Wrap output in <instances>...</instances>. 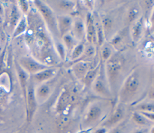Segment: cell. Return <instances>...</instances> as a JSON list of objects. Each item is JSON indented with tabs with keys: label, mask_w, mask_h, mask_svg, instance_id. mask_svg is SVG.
Masks as SVG:
<instances>
[{
	"label": "cell",
	"mask_w": 154,
	"mask_h": 133,
	"mask_svg": "<svg viewBox=\"0 0 154 133\" xmlns=\"http://www.w3.org/2000/svg\"><path fill=\"white\" fill-rule=\"evenodd\" d=\"M138 86V81L137 78L134 77L132 76L131 77L127 83H126V88L130 91H134L137 89V88Z\"/></svg>",
	"instance_id": "cell-1"
},
{
	"label": "cell",
	"mask_w": 154,
	"mask_h": 133,
	"mask_svg": "<svg viewBox=\"0 0 154 133\" xmlns=\"http://www.w3.org/2000/svg\"><path fill=\"white\" fill-rule=\"evenodd\" d=\"M69 99V94L67 92L63 93L60 98L58 108L60 110L63 108L67 104Z\"/></svg>",
	"instance_id": "cell-2"
},
{
	"label": "cell",
	"mask_w": 154,
	"mask_h": 133,
	"mask_svg": "<svg viewBox=\"0 0 154 133\" xmlns=\"http://www.w3.org/2000/svg\"><path fill=\"white\" fill-rule=\"evenodd\" d=\"M23 64L30 71H37L38 69L41 68V66L35 63V62H33L31 60H25L23 62Z\"/></svg>",
	"instance_id": "cell-3"
},
{
	"label": "cell",
	"mask_w": 154,
	"mask_h": 133,
	"mask_svg": "<svg viewBox=\"0 0 154 133\" xmlns=\"http://www.w3.org/2000/svg\"><path fill=\"white\" fill-rule=\"evenodd\" d=\"M28 103H29L30 109H33L35 105V101H34L33 90L32 87H29L28 90Z\"/></svg>",
	"instance_id": "cell-4"
},
{
	"label": "cell",
	"mask_w": 154,
	"mask_h": 133,
	"mask_svg": "<svg viewBox=\"0 0 154 133\" xmlns=\"http://www.w3.org/2000/svg\"><path fill=\"white\" fill-rule=\"evenodd\" d=\"M52 75V71L51 70H47V71H45L43 72H40L38 74H37L35 75V77L38 79V80H45L46 79L48 78H49L51 75Z\"/></svg>",
	"instance_id": "cell-5"
},
{
	"label": "cell",
	"mask_w": 154,
	"mask_h": 133,
	"mask_svg": "<svg viewBox=\"0 0 154 133\" xmlns=\"http://www.w3.org/2000/svg\"><path fill=\"white\" fill-rule=\"evenodd\" d=\"M26 27V24H25V20H22L20 22V23L19 24L18 26L17 27L14 34V37L19 35V34L22 33V32H23V31L25 30Z\"/></svg>",
	"instance_id": "cell-6"
},
{
	"label": "cell",
	"mask_w": 154,
	"mask_h": 133,
	"mask_svg": "<svg viewBox=\"0 0 154 133\" xmlns=\"http://www.w3.org/2000/svg\"><path fill=\"white\" fill-rule=\"evenodd\" d=\"M100 114V110L97 107L92 108L89 112V117L90 119H94L97 118Z\"/></svg>",
	"instance_id": "cell-7"
},
{
	"label": "cell",
	"mask_w": 154,
	"mask_h": 133,
	"mask_svg": "<svg viewBox=\"0 0 154 133\" xmlns=\"http://www.w3.org/2000/svg\"><path fill=\"white\" fill-rule=\"evenodd\" d=\"M40 10L42 11V13L46 17V19H47L48 20H50L51 19V13H50L49 10L46 7H45V6H43V5H41L40 7Z\"/></svg>",
	"instance_id": "cell-8"
},
{
	"label": "cell",
	"mask_w": 154,
	"mask_h": 133,
	"mask_svg": "<svg viewBox=\"0 0 154 133\" xmlns=\"http://www.w3.org/2000/svg\"><path fill=\"white\" fill-rule=\"evenodd\" d=\"M122 116V111L120 110H117L116 111V113L114 114V116H112V119H111V122L112 123H115L116 122H117L118 120H119L121 117Z\"/></svg>",
	"instance_id": "cell-9"
},
{
	"label": "cell",
	"mask_w": 154,
	"mask_h": 133,
	"mask_svg": "<svg viewBox=\"0 0 154 133\" xmlns=\"http://www.w3.org/2000/svg\"><path fill=\"white\" fill-rule=\"evenodd\" d=\"M18 19V13L15 8V7L13 8L12 11V16H11V23L13 25H15L17 20Z\"/></svg>",
	"instance_id": "cell-10"
},
{
	"label": "cell",
	"mask_w": 154,
	"mask_h": 133,
	"mask_svg": "<svg viewBox=\"0 0 154 133\" xmlns=\"http://www.w3.org/2000/svg\"><path fill=\"white\" fill-rule=\"evenodd\" d=\"M82 50V45H79L74 50V52L73 53V58H76V57L80 55V53H81Z\"/></svg>",
	"instance_id": "cell-11"
},
{
	"label": "cell",
	"mask_w": 154,
	"mask_h": 133,
	"mask_svg": "<svg viewBox=\"0 0 154 133\" xmlns=\"http://www.w3.org/2000/svg\"><path fill=\"white\" fill-rule=\"evenodd\" d=\"M134 119L138 123H141V124L145 123L144 119L143 117H141V116H140V115H138L137 114H134Z\"/></svg>",
	"instance_id": "cell-12"
},
{
	"label": "cell",
	"mask_w": 154,
	"mask_h": 133,
	"mask_svg": "<svg viewBox=\"0 0 154 133\" xmlns=\"http://www.w3.org/2000/svg\"><path fill=\"white\" fill-rule=\"evenodd\" d=\"M95 73H96V71H90L87 76H86V81L89 82V81H91L93 78H94V75H95Z\"/></svg>",
	"instance_id": "cell-13"
},
{
	"label": "cell",
	"mask_w": 154,
	"mask_h": 133,
	"mask_svg": "<svg viewBox=\"0 0 154 133\" xmlns=\"http://www.w3.org/2000/svg\"><path fill=\"white\" fill-rule=\"evenodd\" d=\"M94 31L93 26L92 25H90L88 28V39L90 41L91 40V38L94 35Z\"/></svg>",
	"instance_id": "cell-14"
},
{
	"label": "cell",
	"mask_w": 154,
	"mask_h": 133,
	"mask_svg": "<svg viewBox=\"0 0 154 133\" xmlns=\"http://www.w3.org/2000/svg\"><path fill=\"white\" fill-rule=\"evenodd\" d=\"M108 66H109V70L111 72H115L118 68V65L114 62H112L110 64H109Z\"/></svg>",
	"instance_id": "cell-15"
},
{
	"label": "cell",
	"mask_w": 154,
	"mask_h": 133,
	"mask_svg": "<svg viewBox=\"0 0 154 133\" xmlns=\"http://www.w3.org/2000/svg\"><path fill=\"white\" fill-rule=\"evenodd\" d=\"M49 92V89L48 87L46 86H43L40 88V93L41 95L42 96H45L46 95H47V93H48Z\"/></svg>",
	"instance_id": "cell-16"
},
{
	"label": "cell",
	"mask_w": 154,
	"mask_h": 133,
	"mask_svg": "<svg viewBox=\"0 0 154 133\" xmlns=\"http://www.w3.org/2000/svg\"><path fill=\"white\" fill-rule=\"evenodd\" d=\"M19 77H20V79L21 80L22 84H24L25 83V80H26V75L23 71H19Z\"/></svg>",
	"instance_id": "cell-17"
},
{
	"label": "cell",
	"mask_w": 154,
	"mask_h": 133,
	"mask_svg": "<svg viewBox=\"0 0 154 133\" xmlns=\"http://www.w3.org/2000/svg\"><path fill=\"white\" fill-rule=\"evenodd\" d=\"M96 89L99 92H102L103 90V86L102 85V83L100 81H97L96 84Z\"/></svg>",
	"instance_id": "cell-18"
},
{
	"label": "cell",
	"mask_w": 154,
	"mask_h": 133,
	"mask_svg": "<svg viewBox=\"0 0 154 133\" xmlns=\"http://www.w3.org/2000/svg\"><path fill=\"white\" fill-rule=\"evenodd\" d=\"M140 31V27L139 25H137L134 28V37H137L139 35Z\"/></svg>",
	"instance_id": "cell-19"
},
{
	"label": "cell",
	"mask_w": 154,
	"mask_h": 133,
	"mask_svg": "<svg viewBox=\"0 0 154 133\" xmlns=\"http://www.w3.org/2000/svg\"><path fill=\"white\" fill-rule=\"evenodd\" d=\"M109 54H110L109 50L108 48H105V50H104L103 52V58H104L105 59H107V58L109 57Z\"/></svg>",
	"instance_id": "cell-20"
},
{
	"label": "cell",
	"mask_w": 154,
	"mask_h": 133,
	"mask_svg": "<svg viewBox=\"0 0 154 133\" xmlns=\"http://www.w3.org/2000/svg\"><path fill=\"white\" fill-rule=\"evenodd\" d=\"M20 5H21V7H22L23 10L24 11H26L28 8V5H27V4L26 3V2L25 1H20Z\"/></svg>",
	"instance_id": "cell-21"
},
{
	"label": "cell",
	"mask_w": 154,
	"mask_h": 133,
	"mask_svg": "<svg viewBox=\"0 0 154 133\" xmlns=\"http://www.w3.org/2000/svg\"><path fill=\"white\" fill-rule=\"evenodd\" d=\"M76 29L79 32H81L82 30V25L79 22L76 23Z\"/></svg>",
	"instance_id": "cell-22"
},
{
	"label": "cell",
	"mask_w": 154,
	"mask_h": 133,
	"mask_svg": "<svg viewBox=\"0 0 154 133\" xmlns=\"http://www.w3.org/2000/svg\"><path fill=\"white\" fill-rule=\"evenodd\" d=\"M104 24H105V26L106 28H110L111 26V20L109 19H106L104 20Z\"/></svg>",
	"instance_id": "cell-23"
},
{
	"label": "cell",
	"mask_w": 154,
	"mask_h": 133,
	"mask_svg": "<svg viewBox=\"0 0 154 133\" xmlns=\"http://www.w3.org/2000/svg\"><path fill=\"white\" fill-rule=\"evenodd\" d=\"M135 15H136V13H135L134 11H131L129 13V20L131 21L133 19H134V18L135 17Z\"/></svg>",
	"instance_id": "cell-24"
},
{
	"label": "cell",
	"mask_w": 154,
	"mask_h": 133,
	"mask_svg": "<svg viewBox=\"0 0 154 133\" xmlns=\"http://www.w3.org/2000/svg\"><path fill=\"white\" fill-rule=\"evenodd\" d=\"M98 35H99V44H101L102 42V31L100 30V28H99Z\"/></svg>",
	"instance_id": "cell-25"
},
{
	"label": "cell",
	"mask_w": 154,
	"mask_h": 133,
	"mask_svg": "<svg viewBox=\"0 0 154 133\" xmlns=\"http://www.w3.org/2000/svg\"><path fill=\"white\" fill-rule=\"evenodd\" d=\"M62 5L64 8H69V7H70L71 4L68 2H66V1H63V2H62Z\"/></svg>",
	"instance_id": "cell-26"
},
{
	"label": "cell",
	"mask_w": 154,
	"mask_h": 133,
	"mask_svg": "<svg viewBox=\"0 0 154 133\" xmlns=\"http://www.w3.org/2000/svg\"><path fill=\"white\" fill-rule=\"evenodd\" d=\"M63 23L64 24V25H65L66 26H68V25L70 24V20H69V19L65 18V19H63Z\"/></svg>",
	"instance_id": "cell-27"
},
{
	"label": "cell",
	"mask_w": 154,
	"mask_h": 133,
	"mask_svg": "<svg viewBox=\"0 0 154 133\" xmlns=\"http://www.w3.org/2000/svg\"><path fill=\"white\" fill-rule=\"evenodd\" d=\"M64 40H65V41L66 42V43L67 44H70L71 43V42H72V40H71V38L69 36H66L64 38Z\"/></svg>",
	"instance_id": "cell-28"
},
{
	"label": "cell",
	"mask_w": 154,
	"mask_h": 133,
	"mask_svg": "<svg viewBox=\"0 0 154 133\" xmlns=\"http://www.w3.org/2000/svg\"><path fill=\"white\" fill-rule=\"evenodd\" d=\"M93 53V49L92 47L88 48V49L87 51V53L88 55H91Z\"/></svg>",
	"instance_id": "cell-29"
},
{
	"label": "cell",
	"mask_w": 154,
	"mask_h": 133,
	"mask_svg": "<svg viewBox=\"0 0 154 133\" xmlns=\"http://www.w3.org/2000/svg\"><path fill=\"white\" fill-rule=\"evenodd\" d=\"M58 49L60 50V53H61V55H63V47H61V45L58 46Z\"/></svg>",
	"instance_id": "cell-30"
},
{
	"label": "cell",
	"mask_w": 154,
	"mask_h": 133,
	"mask_svg": "<svg viewBox=\"0 0 154 133\" xmlns=\"http://www.w3.org/2000/svg\"><path fill=\"white\" fill-rule=\"evenodd\" d=\"M105 129H100V130H98L96 133H105Z\"/></svg>",
	"instance_id": "cell-31"
},
{
	"label": "cell",
	"mask_w": 154,
	"mask_h": 133,
	"mask_svg": "<svg viewBox=\"0 0 154 133\" xmlns=\"http://www.w3.org/2000/svg\"><path fill=\"white\" fill-rule=\"evenodd\" d=\"M2 8L1 7V5L0 4V14H2Z\"/></svg>",
	"instance_id": "cell-32"
},
{
	"label": "cell",
	"mask_w": 154,
	"mask_h": 133,
	"mask_svg": "<svg viewBox=\"0 0 154 133\" xmlns=\"http://www.w3.org/2000/svg\"><path fill=\"white\" fill-rule=\"evenodd\" d=\"M112 133H120L119 131H114Z\"/></svg>",
	"instance_id": "cell-33"
},
{
	"label": "cell",
	"mask_w": 154,
	"mask_h": 133,
	"mask_svg": "<svg viewBox=\"0 0 154 133\" xmlns=\"http://www.w3.org/2000/svg\"><path fill=\"white\" fill-rule=\"evenodd\" d=\"M1 24V17H0V25Z\"/></svg>",
	"instance_id": "cell-34"
},
{
	"label": "cell",
	"mask_w": 154,
	"mask_h": 133,
	"mask_svg": "<svg viewBox=\"0 0 154 133\" xmlns=\"http://www.w3.org/2000/svg\"><path fill=\"white\" fill-rule=\"evenodd\" d=\"M137 133H142L141 132H137Z\"/></svg>",
	"instance_id": "cell-35"
}]
</instances>
